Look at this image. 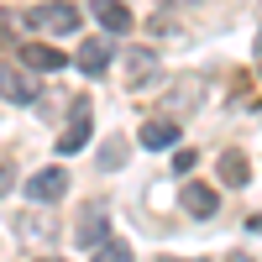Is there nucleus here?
<instances>
[{
  "label": "nucleus",
  "instance_id": "nucleus-9",
  "mask_svg": "<svg viewBox=\"0 0 262 262\" xmlns=\"http://www.w3.org/2000/svg\"><path fill=\"white\" fill-rule=\"evenodd\" d=\"M84 142H90V105L79 100V105H74V121H69V131H63V137H58L53 147L63 152V158H69V152H79Z\"/></svg>",
  "mask_w": 262,
  "mask_h": 262
},
{
  "label": "nucleus",
  "instance_id": "nucleus-21",
  "mask_svg": "<svg viewBox=\"0 0 262 262\" xmlns=\"http://www.w3.org/2000/svg\"><path fill=\"white\" fill-rule=\"evenodd\" d=\"M48 262H58V257H48Z\"/></svg>",
  "mask_w": 262,
  "mask_h": 262
},
{
  "label": "nucleus",
  "instance_id": "nucleus-6",
  "mask_svg": "<svg viewBox=\"0 0 262 262\" xmlns=\"http://www.w3.org/2000/svg\"><path fill=\"white\" fill-rule=\"evenodd\" d=\"M179 205L194 215V221H210V215L221 210V194H215L210 184H184V189H179Z\"/></svg>",
  "mask_w": 262,
  "mask_h": 262
},
{
  "label": "nucleus",
  "instance_id": "nucleus-17",
  "mask_svg": "<svg viewBox=\"0 0 262 262\" xmlns=\"http://www.w3.org/2000/svg\"><path fill=\"white\" fill-rule=\"evenodd\" d=\"M226 262H257V257H247V252H231V257H226Z\"/></svg>",
  "mask_w": 262,
  "mask_h": 262
},
{
  "label": "nucleus",
  "instance_id": "nucleus-11",
  "mask_svg": "<svg viewBox=\"0 0 262 262\" xmlns=\"http://www.w3.org/2000/svg\"><path fill=\"white\" fill-rule=\"evenodd\" d=\"M21 63H27V69H37V74H53V69H63V58L58 48H48V42H27V48H21Z\"/></svg>",
  "mask_w": 262,
  "mask_h": 262
},
{
  "label": "nucleus",
  "instance_id": "nucleus-5",
  "mask_svg": "<svg viewBox=\"0 0 262 262\" xmlns=\"http://www.w3.org/2000/svg\"><path fill=\"white\" fill-rule=\"evenodd\" d=\"M74 242L84 247V252H95L100 242H111V231H105V205H90L79 215V226H74Z\"/></svg>",
  "mask_w": 262,
  "mask_h": 262
},
{
  "label": "nucleus",
  "instance_id": "nucleus-4",
  "mask_svg": "<svg viewBox=\"0 0 262 262\" xmlns=\"http://www.w3.org/2000/svg\"><path fill=\"white\" fill-rule=\"evenodd\" d=\"M126 90H142L147 79H158V53L152 48H126Z\"/></svg>",
  "mask_w": 262,
  "mask_h": 262
},
{
  "label": "nucleus",
  "instance_id": "nucleus-1",
  "mask_svg": "<svg viewBox=\"0 0 262 262\" xmlns=\"http://www.w3.org/2000/svg\"><path fill=\"white\" fill-rule=\"evenodd\" d=\"M32 32H79V6H69V0H48V6H37V11H27L21 16Z\"/></svg>",
  "mask_w": 262,
  "mask_h": 262
},
{
  "label": "nucleus",
  "instance_id": "nucleus-2",
  "mask_svg": "<svg viewBox=\"0 0 262 262\" xmlns=\"http://www.w3.org/2000/svg\"><path fill=\"white\" fill-rule=\"evenodd\" d=\"M63 194H69V173H63V168H37L27 179V200L32 205H58Z\"/></svg>",
  "mask_w": 262,
  "mask_h": 262
},
{
  "label": "nucleus",
  "instance_id": "nucleus-16",
  "mask_svg": "<svg viewBox=\"0 0 262 262\" xmlns=\"http://www.w3.org/2000/svg\"><path fill=\"white\" fill-rule=\"evenodd\" d=\"M11 184H16V168H11V163H0V194H6Z\"/></svg>",
  "mask_w": 262,
  "mask_h": 262
},
{
  "label": "nucleus",
  "instance_id": "nucleus-19",
  "mask_svg": "<svg viewBox=\"0 0 262 262\" xmlns=\"http://www.w3.org/2000/svg\"><path fill=\"white\" fill-rule=\"evenodd\" d=\"M257 63H262V27H257Z\"/></svg>",
  "mask_w": 262,
  "mask_h": 262
},
{
  "label": "nucleus",
  "instance_id": "nucleus-20",
  "mask_svg": "<svg viewBox=\"0 0 262 262\" xmlns=\"http://www.w3.org/2000/svg\"><path fill=\"white\" fill-rule=\"evenodd\" d=\"M0 42H6V27H0Z\"/></svg>",
  "mask_w": 262,
  "mask_h": 262
},
{
  "label": "nucleus",
  "instance_id": "nucleus-10",
  "mask_svg": "<svg viewBox=\"0 0 262 262\" xmlns=\"http://www.w3.org/2000/svg\"><path fill=\"white\" fill-rule=\"evenodd\" d=\"M137 142L152 147V152H168L173 142H179V121H163V116H152L142 131H137Z\"/></svg>",
  "mask_w": 262,
  "mask_h": 262
},
{
  "label": "nucleus",
  "instance_id": "nucleus-3",
  "mask_svg": "<svg viewBox=\"0 0 262 262\" xmlns=\"http://www.w3.org/2000/svg\"><path fill=\"white\" fill-rule=\"evenodd\" d=\"M111 58H116V48H111L105 37H90V42H84V48L74 53L79 74H90V79H105V74H111Z\"/></svg>",
  "mask_w": 262,
  "mask_h": 262
},
{
  "label": "nucleus",
  "instance_id": "nucleus-14",
  "mask_svg": "<svg viewBox=\"0 0 262 262\" xmlns=\"http://www.w3.org/2000/svg\"><path fill=\"white\" fill-rule=\"evenodd\" d=\"M121 158H126V147H121V142L100 147V168H121Z\"/></svg>",
  "mask_w": 262,
  "mask_h": 262
},
{
  "label": "nucleus",
  "instance_id": "nucleus-12",
  "mask_svg": "<svg viewBox=\"0 0 262 262\" xmlns=\"http://www.w3.org/2000/svg\"><path fill=\"white\" fill-rule=\"evenodd\" d=\"M221 179H226V184H247V179H252V168H247V158H242L236 147L221 152Z\"/></svg>",
  "mask_w": 262,
  "mask_h": 262
},
{
  "label": "nucleus",
  "instance_id": "nucleus-15",
  "mask_svg": "<svg viewBox=\"0 0 262 262\" xmlns=\"http://www.w3.org/2000/svg\"><path fill=\"white\" fill-rule=\"evenodd\" d=\"M173 168H179V173H189V168H194V152H189V147H179V158H173Z\"/></svg>",
  "mask_w": 262,
  "mask_h": 262
},
{
  "label": "nucleus",
  "instance_id": "nucleus-18",
  "mask_svg": "<svg viewBox=\"0 0 262 262\" xmlns=\"http://www.w3.org/2000/svg\"><path fill=\"white\" fill-rule=\"evenodd\" d=\"M163 262H205V257H163Z\"/></svg>",
  "mask_w": 262,
  "mask_h": 262
},
{
  "label": "nucleus",
  "instance_id": "nucleus-7",
  "mask_svg": "<svg viewBox=\"0 0 262 262\" xmlns=\"http://www.w3.org/2000/svg\"><path fill=\"white\" fill-rule=\"evenodd\" d=\"M0 95H6V100H16V105H32V100H37V84L21 74L16 63H0Z\"/></svg>",
  "mask_w": 262,
  "mask_h": 262
},
{
  "label": "nucleus",
  "instance_id": "nucleus-13",
  "mask_svg": "<svg viewBox=\"0 0 262 262\" xmlns=\"http://www.w3.org/2000/svg\"><path fill=\"white\" fill-rule=\"evenodd\" d=\"M90 262H131V247L111 236V242H100V247L90 252Z\"/></svg>",
  "mask_w": 262,
  "mask_h": 262
},
{
  "label": "nucleus",
  "instance_id": "nucleus-8",
  "mask_svg": "<svg viewBox=\"0 0 262 262\" xmlns=\"http://www.w3.org/2000/svg\"><path fill=\"white\" fill-rule=\"evenodd\" d=\"M90 11L100 16V27L111 32V37H126V32H131V11H126V0H90Z\"/></svg>",
  "mask_w": 262,
  "mask_h": 262
}]
</instances>
